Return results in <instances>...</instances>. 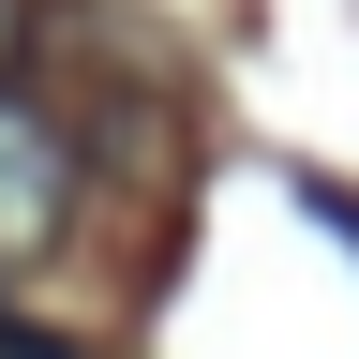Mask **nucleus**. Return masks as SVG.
Returning a JSON list of instances; mask_svg holds the SVG:
<instances>
[{
    "instance_id": "1",
    "label": "nucleus",
    "mask_w": 359,
    "mask_h": 359,
    "mask_svg": "<svg viewBox=\"0 0 359 359\" xmlns=\"http://www.w3.org/2000/svg\"><path fill=\"white\" fill-rule=\"evenodd\" d=\"M75 195H90V165H75V120L45 105V90L0 75V285L15 269H45L75 240Z\"/></svg>"
},
{
    "instance_id": "2",
    "label": "nucleus",
    "mask_w": 359,
    "mask_h": 359,
    "mask_svg": "<svg viewBox=\"0 0 359 359\" xmlns=\"http://www.w3.org/2000/svg\"><path fill=\"white\" fill-rule=\"evenodd\" d=\"M0 359H75V344H45V330H30V314H15V299H0Z\"/></svg>"
}]
</instances>
